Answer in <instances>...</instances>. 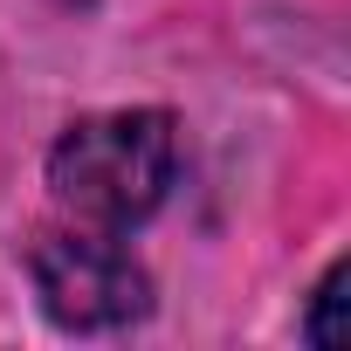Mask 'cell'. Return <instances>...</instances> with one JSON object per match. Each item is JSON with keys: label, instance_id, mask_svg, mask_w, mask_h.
<instances>
[{"label": "cell", "instance_id": "obj_1", "mask_svg": "<svg viewBox=\"0 0 351 351\" xmlns=\"http://www.w3.org/2000/svg\"><path fill=\"white\" fill-rule=\"evenodd\" d=\"M180 172V124L172 110H97L76 117L49 152V193L56 214L76 228L131 234L152 221Z\"/></svg>", "mask_w": 351, "mask_h": 351}, {"label": "cell", "instance_id": "obj_2", "mask_svg": "<svg viewBox=\"0 0 351 351\" xmlns=\"http://www.w3.org/2000/svg\"><path fill=\"white\" fill-rule=\"evenodd\" d=\"M28 276L42 310L62 330H117L152 310V276L138 269L124 234H104V228H76V221L42 228L28 241Z\"/></svg>", "mask_w": 351, "mask_h": 351}, {"label": "cell", "instance_id": "obj_3", "mask_svg": "<svg viewBox=\"0 0 351 351\" xmlns=\"http://www.w3.org/2000/svg\"><path fill=\"white\" fill-rule=\"evenodd\" d=\"M337 289H344V262L317 282V303H310V317H303V337L310 344H337V324H330V310H337Z\"/></svg>", "mask_w": 351, "mask_h": 351}]
</instances>
